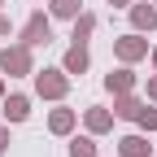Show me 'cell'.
I'll return each mask as SVG.
<instances>
[{
	"label": "cell",
	"mask_w": 157,
	"mask_h": 157,
	"mask_svg": "<svg viewBox=\"0 0 157 157\" xmlns=\"http://www.w3.org/2000/svg\"><path fill=\"white\" fill-rule=\"evenodd\" d=\"M26 113H31V101H26V96H9V101H5V118H9V122H22Z\"/></svg>",
	"instance_id": "52a82bcc"
},
{
	"label": "cell",
	"mask_w": 157,
	"mask_h": 157,
	"mask_svg": "<svg viewBox=\"0 0 157 157\" xmlns=\"http://www.w3.org/2000/svg\"><path fill=\"white\" fill-rule=\"evenodd\" d=\"M153 61H157V48H153Z\"/></svg>",
	"instance_id": "44dd1931"
},
{
	"label": "cell",
	"mask_w": 157,
	"mask_h": 157,
	"mask_svg": "<svg viewBox=\"0 0 157 157\" xmlns=\"http://www.w3.org/2000/svg\"><path fill=\"white\" fill-rule=\"evenodd\" d=\"M5 148H9V131L0 127V153H5Z\"/></svg>",
	"instance_id": "e0dca14e"
},
{
	"label": "cell",
	"mask_w": 157,
	"mask_h": 157,
	"mask_svg": "<svg viewBox=\"0 0 157 157\" xmlns=\"http://www.w3.org/2000/svg\"><path fill=\"white\" fill-rule=\"evenodd\" d=\"M109 5H131V0H109Z\"/></svg>",
	"instance_id": "ffe728a7"
},
{
	"label": "cell",
	"mask_w": 157,
	"mask_h": 157,
	"mask_svg": "<svg viewBox=\"0 0 157 157\" xmlns=\"http://www.w3.org/2000/svg\"><path fill=\"white\" fill-rule=\"evenodd\" d=\"M48 127H52L57 135H66V131L74 127V113H70V109H52V118H48Z\"/></svg>",
	"instance_id": "30bf717a"
},
{
	"label": "cell",
	"mask_w": 157,
	"mask_h": 157,
	"mask_svg": "<svg viewBox=\"0 0 157 157\" xmlns=\"http://www.w3.org/2000/svg\"><path fill=\"white\" fill-rule=\"evenodd\" d=\"M70 157H96V144L87 140V135H78V140L70 144Z\"/></svg>",
	"instance_id": "9a60e30c"
},
{
	"label": "cell",
	"mask_w": 157,
	"mask_h": 157,
	"mask_svg": "<svg viewBox=\"0 0 157 157\" xmlns=\"http://www.w3.org/2000/svg\"><path fill=\"white\" fill-rule=\"evenodd\" d=\"M118 153L122 157H148V140L144 135H122L118 140Z\"/></svg>",
	"instance_id": "8992f818"
},
{
	"label": "cell",
	"mask_w": 157,
	"mask_h": 157,
	"mask_svg": "<svg viewBox=\"0 0 157 157\" xmlns=\"http://www.w3.org/2000/svg\"><path fill=\"white\" fill-rule=\"evenodd\" d=\"M0 35H9V22H5V17H0Z\"/></svg>",
	"instance_id": "d6986e66"
},
{
	"label": "cell",
	"mask_w": 157,
	"mask_h": 157,
	"mask_svg": "<svg viewBox=\"0 0 157 157\" xmlns=\"http://www.w3.org/2000/svg\"><path fill=\"white\" fill-rule=\"evenodd\" d=\"M48 31H52V26H48V17H44V13H31V22L22 26V44H26V48L48 44Z\"/></svg>",
	"instance_id": "3957f363"
},
{
	"label": "cell",
	"mask_w": 157,
	"mask_h": 157,
	"mask_svg": "<svg viewBox=\"0 0 157 157\" xmlns=\"http://www.w3.org/2000/svg\"><path fill=\"white\" fill-rule=\"evenodd\" d=\"M113 48H118V57H122V61H140V57L148 52V44L140 35H122V39H113Z\"/></svg>",
	"instance_id": "277c9868"
},
{
	"label": "cell",
	"mask_w": 157,
	"mask_h": 157,
	"mask_svg": "<svg viewBox=\"0 0 157 157\" xmlns=\"http://www.w3.org/2000/svg\"><path fill=\"white\" fill-rule=\"evenodd\" d=\"M153 5H157V0H153Z\"/></svg>",
	"instance_id": "7402d4cb"
},
{
	"label": "cell",
	"mask_w": 157,
	"mask_h": 157,
	"mask_svg": "<svg viewBox=\"0 0 157 157\" xmlns=\"http://www.w3.org/2000/svg\"><path fill=\"white\" fill-rule=\"evenodd\" d=\"M78 5L83 0H52V13L57 17H78Z\"/></svg>",
	"instance_id": "5bb4252c"
},
{
	"label": "cell",
	"mask_w": 157,
	"mask_h": 157,
	"mask_svg": "<svg viewBox=\"0 0 157 157\" xmlns=\"http://www.w3.org/2000/svg\"><path fill=\"white\" fill-rule=\"evenodd\" d=\"M35 87H39V96H48V101H61L66 87H70V78H66V70H44V74H35Z\"/></svg>",
	"instance_id": "6da1fadb"
},
{
	"label": "cell",
	"mask_w": 157,
	"mask_h": 157,
	"mask_svg": "<svg viewBox=\"0 0 157 157\" xmlns=\"http://www.w3.org/2000/svg\"><path fill=\"white\" fill-rule=\"evenodd\" d=\"M140 109H144V105H140V101H131L127 92H122V101L113 105V113H118V118H140Z\"/></svg>",
	"instance_id": "7c38bea8"
},
{
	"label": "cell",
	"mask_w": 157,
	"mask_h": 157,
	"mask_svg": "<svg viewBox=\"0 0 157 157\" xmlns=\"http://www.w3.org/2000/svg\"><path fill=\"white\" fill-rule=\"evenodd\" d=\"M144 131H157V109H140V118H135Z\"/></svg>",
	"instance_id": "2e32d148"
},
{
	"label": "cell",
	"mask_w": 157,
	"mask_h": 157,
	"mask_svg": "<svg viewBox=\"0 0 157 157\" xmlns=\"http://www.w3.org/2000/svg\"><path fill=\"white\" fill-rule=\"evenodd\" d=\"M148 101H157V78H153V83H148Z\"/></svg>",
	"instance_id": "ac0fdd59"
},
{
	"label": "cell",
	"mask_w": 157,
	"mask_h": 157,
	"mask_svg": "<svg viewBox=\"0 0 157 157\" xmlns=\"http://www.w3.org/2000/svg\"><path fill=\"white\" fill-rule=\"evenodd\" d=\"M83 70H87V48L74 44V48L66 52V74H83Z\"/></svg>",
	"instance_id": "9c48e42d"
},
{
	"label": "cell",
	"mask_w": 157,
	"mask_h": 157,
	"mask_svg": "<svg viewBox=\"0 0 157 157\" xmlns=\"http://www.w3.org/2000/svg\"><path fill=\"white\" fill-rule=\"evenodd\" d=\"M87 127H92V131H109V127H113V118H109L105 109H87Z\"/></svg>",
	"instance_id": "4fadbf2b"
},
{
	"label": "cell",
	"mask_w": 157,
	"mask_h": 157,
	"mask_svg": "<svg viewBox=\"0 0 157 157\" xmlns=\"http://www.w3.org/2000/svg\"><path fill=\"white\" fill-rule=\"evenodd\" d=\"M96 31V17L92 13H83V17H74V44H83V39Z\"/></svg>",
	"instance_id": "8fae6325"
},
{
	"label": "cell",
	"mask_w": 157,
	"mask_h": 157,
	"mask_svg": "<svg viewBox=\"0 0 157 157\" xmlns=\"http://www.w3.org/2000/svg\"><path fill=\"white\" fill-rule=\"evenodd\" d=\"M105 87L122 96V92H131V87H135V74H131V70H113V74L105 78Z\"/></svg>",
	"instance_id": "ba28073f"
},
{
	"label": "cell",
	"mask_w": 157,
	"mask_h": 157,
	"mask_svg": "<svg viewBox=\"0 0 157 157\" xmlns=\"http://www.w3.org/2000/svg\"><path fill=\"white\" fill-rule=\"evenodd\" d=\"M0 70H5V74H31V48H26V44L5 48V57H0Z\"/></svg>",
	"instance_id": "7a4b0ae2"
},
{
	"label": "cell",
	"mask_w": 157,
	"mask_h": 157,
	"mask_svg": "<svg viewBox=\"0 0 157 157\" xmlns=\"http://www.w3.org/2000/svg\"><path fill=\"white\" fill-rule=\"evenodd\" d=\"M131 22H135V31H153L157 26V5H148V0L131 5Z\"/></svg>",
	"instance_id": "5b68a950"
}]
</instances>
